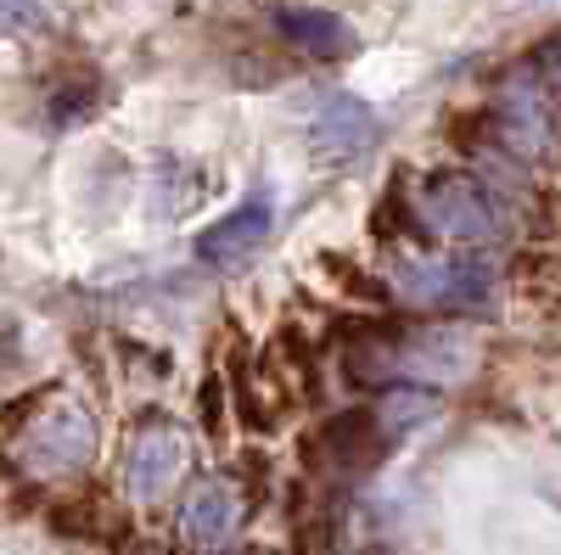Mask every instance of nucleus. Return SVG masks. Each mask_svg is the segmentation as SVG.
<instances>
[{
    "label": "nucleus",
    "instance_id": "1",
    "mask_svg": "<svg viewBox=\"0 0 561 555\" xmlns=\"http://www.w3.org/2000/svg\"><path fill=\"white\" fill-rule=\"evenodd\" d=\"M415 208L427 219L444 242H460V247H483V242H500L505 236V208L500 197L478 174L466 169H438L415 185Z\"/></svg>",
    "mask_w": 561,
    "mask_h": 555
},
{
    "label": "nucleus",
    "instance_id": "4",
    "mask_svg": "<svg viewBox=\"0 0 561 555\" xmlns=\"http://www.w3.org/2000/svg\"><path fill=\"white\" fill-rule=\"evenodd\" d=\"M90 449H96V427H90V415L73 409V404L51 409V415H45V421L23 438V460H28V472H39V477L79 472L84 460H90Z\"/></svg>",
    "mask_w": 561,
    "mask_h": 555
},
{
    "label": "nucleus",
    "instance_id": "2",
    "mask_svg": "<svg viewBox=\"0 0 561 555\" xmlns=\"http://www.w3.org/2000/svg\"><path fill=\"white\" fill-rule=\"evenodd\" d=\"M393 292L421 309H489V269L478 258H399Z\"/></svg>",
    "mask_w": 561,
    "mask_h": 555
},
{
    "label": "nucleus",
    "instance_id": "5",
    "mask_svg": "<svg viewBox=\"0 0 561 555\" xmlns=\"http://www.w3.org/2000/svg\"><path fill=\"white\" fill-rule=\"evenodd\" d=\"M275 28H280V39L298 45V51L314 57V62H343V57L359 51L354 23L325 12V7H275Z\"/></svg>",
    "mask_w": 561,
    "mask_h": 555
},
{
    "label": "nucleus",
    "instance_id": "9",
    "mask_svg": "<svg viewBox=\"0 0 561 555\" xmlns=\"http://www.w3.org/2000/svg\"><path fill=\"white\" fill-rule=\"evenodd\" d=\"M517 90H528V96H534L545 113L561 107V34H550L539 51L517 68Z\"/></svg>",
    "mask_w": 561,
    "mask_h": 555
},
{
    "label": "nucleus",
    "instance_id": "6",
    "mask_svg": "<svg viewBox=\"0 0 561 555\" xmlns=\"http://www.w3.org/2000/svg\"><path fill=\"white\" fill-rule=\"evenodd\" d=\"M185 466V443L174 427H140L129 454H124V483L135 499H158Z\"/></svg>",
    "mask_w": 561,
    "mask_h": 555
},
{
    "label": "nucleus",
    "instance_id": "7",
    "mask_svg": "<svg viewBox=\"0 0 561 555\" xmlns=\"http://www.w3.org/2000/svg\"><path fill=\"white\" fill-rule=\"evenodd\" d=\"M237 517H242L237 488L230 483H197L192 499L180 505V539L192 550H225L230 533H237Z\"/></svg>",
    "mask_w": 561,
    "mask_h": 555
},
{
    "label": "nucleus",
    "instance_id": "10",
    "mask_svg": "<svg viewBox=\"0 0 561 555\" xmlns=\"http://www.w3.org/2000/svg\"><path fill=\"white\" fill-rule=\"evenodd\" d=\"M0 23H7V28H34L39 23L34 0H0Z\"/></svg>",
    "mask_w": 561,
    "mask_h": 555
},
{
    "label": "nucleus",
    "instance_id": "3",
    "mask_svg": "<svg viewBox=\"0 0 561 555\" xmlns=\"http://www.w3.org/2000/svg\"><path fill=\"white\" fill-rule=\"evenodd\" d=\"M377 135H382V118L370 102L348 96V90H332V96H320L314 102V118H309V147L320 158H359L365 147H377Z\"/></svg>",
    "mask_w": 561,
    "mask_h": 555
},
{
    "label": "nucleus",
    "instance_id": "8",
    "mask_svg": "<svg viewBox=\"0 0 561 555\" xmlns=\"http://www.w3.org/2000/svg\"><path fill=\"white\" fill-rule=\"evenodd\" d=\"M270 236V203H242L237 213H225L219 224H208L197 236V258L203 264H242L264 247Z\"/></svg>",
    "mask_w": 561,
    "mask_h": 555
}]
</instances>
